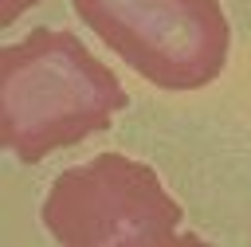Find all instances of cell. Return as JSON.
<instances>
[{
	"label": "cell",
	"instance_id": "obj_2",
	"mask_svg": "<svg viewBox=\"0 0 251 247\" xmlns=\"http://www.w3.org/2000/svg\"><path fill=\"white\" fill-rule=\"evenodd\" d=\"M43 227L63 247H188L176 235L184 208L165 192L161 176L122 153H98L63 169L43 200Z\"/></svg>",
	"mask_w": 251,
	"mask_h": 247
},
{
	"label": "cell",
	"instance_id": "obj_4",
	"mask_svg": "<svg viewBox=\"0 0 251 247\" xmlns=\"http://www.w3.org/2000/svg\"><path fill=\"white\" fill-rule=\"evenodd\" d=\"M39 0H0V24H12L24 8H35Z\"/></svg>",
	"mask_w": 251,
	"mask_h": 247
},
{
	"label": "cell",
	"instance_id": "obj_1",
	"mask_svg": "<svg viewBox=\"0 0 251 247\" xmlns=\"http://www.w3.org/2000/svg\"><path fill=\"white\" fill-rule=\"evenodd\" d=\"M122 106H129V94L118 74L71 31L35 27L27 39L0 51L4 145L24 165L110 129Z\"/></svg>",
	"mask_w": 251,
	"mask_h": 247
},
{
	"label": "cell",
	"instance_id": "obj_3",
	"mask_svg": "<svg viewBox=\"0 0 251 247\" xmlns=\"http://www.w3.org/2000/svg\"><path fill=\"white\" fill-rule=\"evenodd\" d=\"M78 20L161 90H200L227 63L220 0H71Z\"/></svg>",
	"mask_w": 251,
	"mask_h": 247
}]
</instances>
